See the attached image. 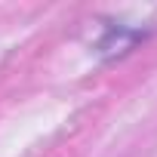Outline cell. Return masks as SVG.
<instances>
[{
    "label": "cell",
    "mask_w": 157,
    "mask_h": 157,
    "mask_svg": "<svg viewBox=\"0 0 157 157\" xmlns=\"http://www.w3.org/2000/svg\"><path fill=\"white\" fill-rule=\"evenodd\" d=\"M145 34L142 31H129V28H108V34L102 37V43H99V52L102 56H120V52H126L136 40H142Z\"/></svg>",
    "instance_id": "6da1fadb"
}]
</instances>
